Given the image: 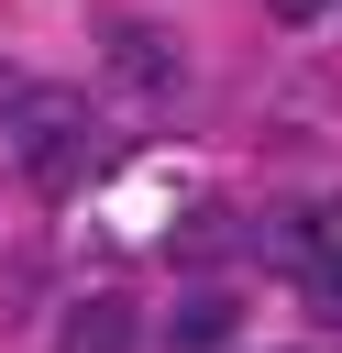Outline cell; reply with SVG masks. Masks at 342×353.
<instances>
[{
  "label": "cell",
  "instance_id": "cell-4",
  "mask_svg": "<svg viewBox=\"0 0 342 353\" xmlns=\"http://www.w3.org/2000/svg\"><path fill=\"white\" fill-rule=\"evenodd\" d=\"M132 342H143V320H132L121 287H88V298L55 320V353H132Z\"/></svg>",
  "mask_w": 342,
  "mask_h": 353
},
{
  "label": "cell",
  "instance_id": "cell-6",
  "mask_svg": "<svg viewBox=\"0 0 342 353\" xmlns=\"http://www.w3.org/2000/svg\"><path fill=\"white\" fill-rule=\"evenodd\" d=\"M33 99H44V88H33V77H11V66H0V143H11V132H22V110H33Z\"/></svg>",
  "mask_w": 342,
  "mask_h": 353
},
{
  "label": "cell",
  "instance_id": "cell-7",
  "mask_svg": "<svg viewBox=\"0 0 342 353\" xmlns=\"http://www.w3.org/2000/svg\"><path fill=\"white\" fill-rule=\"evenodd\" d=\"M265 11H276V22H320L331 0H265Z\"/></svg>",
  "mask_w": 342,
  "mask_h": 353
},
{
  "label": "cell",
  "instance_id": "cell-1",
  "mask_svg": "<svg viewBox=\"0 0 342 353\" xmlns=\"http://www.w3.org/2000/svg\"><path fill=\"white\" fill-rule=\"evenodd\" d=\"M11 154H22V176H33V188H77V176H99V165H110V132H88V121H77V99H33V110H22V132H11Z\"/></svg>",
  "mask_w": 342,
  "mask_h": 353
},
{
  "label": "cell",
  "instance_id": "cell-2",
  "mask_svg": "<svg viewBox=\"0 0 342 353\" xmlns=\"http://www.w3.org/2000/svg\"><path fill=\"white\" fill-rule=\"evenodd\" d=\"M265 254L309 287L320 320H342V199H331V210H276V221H265Z\"/></svg>",
  "mask_w": 342,
  "mask_h": 353
},
{
  "label": "cell",
  "instance_id": "cell-5",
  "mask_svg": "<svg viewBox=\"0 0 342 353\" xmlns=\"http://www.w3.org/2000/svg\"><path fill=\"white\" fill-rule=\"evenodd\" d=\"M165 342H177V353H221V342H232V298H210V287H199V298L165 320Z\"/></svg>",
  "mask_w": 342,
  "mask_h": 353
},
{
  "label": "cell",
  "instance_id": "cell-3",
  "mask_svg": "<svg viewBox=\"0 0 342 353\" xmlns=\"http://www.w3.org/2000/svg\"><path fill=\"white\" fill-rule=\"evenodd\" d=\"M99 55H110V77H121L132 99H177V88H188V55H177L154 22H132V11L99 22Z\"/></svg>",
  "mask_w": 342,
  "mask_h": 353
}]
</instances>
